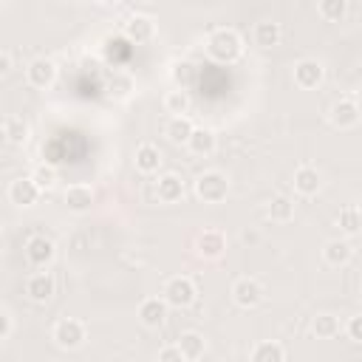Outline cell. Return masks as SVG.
Wrapping results in <instances>:
<instances>
[{
	"label": "cell",
	"mask_w": 362,
	"mask_h": 362,
	"mask_svg": "<svg viewBox=\"0 0 362 362\" xmlns=\"http://www.w3.org/2000/svg\"><path fill=\"white\" fill-rule=\"evenodd\" d=\"M147 3H153V0H147Z\"/></svg>",
	"instance_id": "obj_41"
},
{
	"label": "cell",
	"mask_w": 362,
	"mask_h": 362,
	"mask_svg": "<svg viewBox=\"0 0 362 362\" xmlns=\"http://www.w3.org/2000/svg\"><path fill=\"white\" fill-rule=\"evenodd\" d=\"M31 178H34L42 189H51V187L57 184V170H54V164H37L34 173H31Z\"/></svg>",
	"instance_id": "obj_33"
},
{
	"label": "cell",
	"mask_w": 362,
	"mask_h": 362,
	"mask_svg": "<svg viewBox=\"0 0 362 362\" xmlns=\"http://www.w3.org/2000/svg\"><path fill=\"white\" fill-rule=\"evenodd\" d=\"M189 105H192V99H189V90L187 88H175V90H170L164 96V107L173 116H187L189 113Z\"/></svg>",
	"instance_id": "obj_22"
},
{
	"label": "cell",
	"mask_w": 362,
	"mask_h": 362,
	"mask_svg": "<svg viewBox=\"0 0 362 362\" xmlns=\"http://www.w3.org/2000/svg\"><path fill=\"white\" fill-rule=\"evenodd\" d=\"M40 189H42V187H40L31 175L14 178L11 187H8V198H11V204H17V206H31V204H37Z\"/></svg>",
	"instance_id": "obj_7"
},
{
	"label": "cell",
	"mask_w": 362,
	"mask_h": 362,
	"mask_svg": "<svg viewBox=\"0 0 362 362\" xmlns=\"http://www.w3.org/2000/svg\"><path fill=\"white\" fill-rule=\"evenodd\" d=\"M158 167H161V150L156 147V144H139V150H136V170L139 173H158Z\"/></svg>",
	"instance_id": "obj_18"
},
{
	"label": "cell",
	"mask_w": 362,
	"mask_h": 362,
	"mask_svg": "<svg viewBox=\"0 0 362 362\" xmlns=\"http://www.w3.org/2000/svg\"><path fill=\"white\" fill-rule=\"evenodd\" d=\"M345 331H348V337H351L354 342H362V314H359V317H351L348 325H345Z\"/></svg>",
	"instance_id": "obj_35"
},
{
	"label": "cell",
	"mask_w": 362,
	"mask_h": 362,
	"mask_svg": "<svg viewBox=\"0 0 362 362\" xmlns=\"http://www.w3.org/2000/svg\"><path fill=\"white\" fill-rule=\"evenodd\" d=\"M11 328H14V320H11V314L3 308V311H0V339H8V337H11Z\"/></svg>",
	"instance_id": "obj_36"
},
{
	"label": "cell",
	"mask_w": 362,
	"mask_h": 362,
	"mask_svg": "<svg viewBox=\"0 0 362 362\" xmlns=\"http://www.w3.org/2000/svg\"><path fill=\"white\" fill-rule=\"evenodd\" d=\"M348 14V0H320V17L328 23H339Z\"/></svg>",
	"instance_id": "obj_31"
},
{
	"label": "cell",
	"mask_w": 362,
	"mask_h": 362,
	"mask_svg": "<svg viewBox=\"0 0 362 362\" xmlns=\"http://www.w3.org/2000/svg\"><path fill=\"white\" fill-rule=\"evenodd\" d=\"M266 215H269L272 221L286 223V221L294 218V201H291L288 195H274V198L269 201V206H266Z\"/></svg>",
	"instance_id": "obj_23"
},
{
	"label": "cell",
	"mask_w": 362,
	"mask_h": 362,
	"mask_svg": "<svg viewBox=\"0 0 362 362\" xmlns=\"http://www.w3.org/2000/svg\"><path fill=\"white\" fill-rule=\"evenodd\" d=\"M252 359L255 362H283L286 359V348L280 342H260L252 351Z\"/></svg>",
	"instance_id": "obj_29"
},
{
	"label": "cell",
	"mask_w": 362,
	"mask_h": 362,
	"mask_svg": "<svg viewBox=\"0 0 362 362\" xmlns=\"http://www.w3.org/2000/svg\"><path fill=\"white\" fill-rule=\"evenodd\" d=\"M93 204V189L88 184H74L65 189V206L71 212H88Z\"/></svg>",
	"instance_id": "obj_17"
},
{
	"label": "cell",
	"mask_w": 362,
	"mask_h": 362,
	"mask_svg": "<svg viewBox=\"0 0 362 362\" xmlns=\"http://www.w3.org/2000/svg\"><path fill=\"white\" fill-rule=\"evenodd\" d=\"M164 300H167L170 305H175V308L189 305V303L195 300V283H192L189 277H184V274L170 277V280L164 283Z\"/></svg>",
	"instance_id": "obj_3"
},
{
	"label": "cell",
	"mask_w": 362,
	"mask_h": 362,
	"mask_svg": "<svg viewBox=\"0 0 362 362\" xmlns=\"http://www.w3.org/2000/svg\"><path fill=\"white\" fill-rule=\"evenodd\" d=\"M25 79H28V85H34V88H51L54 79H57V65H54L51 59L40 57V59H34V62L25 68Z\"/></svg>",
	"instance_id": "obj_9"
},
{
	"label": "cell",
	"mask_w": 362,
	"mask_h": 362,
	"mask_svg": "<svg viewBox=\"0 0 362 362\" xmlns=\"http://www.w3.org/2000/svg\"><path fill=\"white\" fill-rule=\"evenodd\" d=\"M311 331L320 337V339H331L339 334V320L334 314H317L314 322H311Z\"/></svg>",
	"instance_id": "obj_28"
},
{
	"label": "cell",
	"mask_w": 362,
	"mask_h": 362,
	"mask_svg": "<svg viewBox=\"0 0 362 362\" xmlns=\"http://www.w3.org/2000/svg\"><path fill=\"white\" fill-rule=\"evenodd\" d=\"M156 192H158V198H161L164 204H175V201H181V198H184V181H181V175H175V173H164V175L158 178Z\"/></svg>",
	"instance_id": "obj_16"
},
{
	"label": "cell",
	"mask_w": 362,
	"mask_h": 362,
	"mask_svg": "<svg viewBox=\"0 0 362 362\" xmlns=\"http://www.w3.org/2000/svg\"><path fill=\"white\" fill-rule=\"evenodd\" d=\"M8 68H11V54H8V51H3V57H0V71H3V74H8Z\"/></svg>",
	"instance_id": "obj_37"
},
{
	"label": "cell",
	"mask_w": 362,
	"mask_h": 362,
	"mask_svg": "<svg viewBox=\"0 0 362 362\" xmlns=\"http://www.w3.org/2000/svg\"><path fill=\"white\" fill-rule=\"evenodd\" d=\"M96 3H102V6H116L119 0H96Z\"/></svg>",
	"instance_id": "obj_38"
},
{
	"label": "cell",
	"mask_w": 362,
	"mask_h": 362,
	"mask_svg": "<svg viewBox=\"0 0 362 362\" xmlns=\"http://www.w3.org/2000/svg\"><path fill=\"white\" fill-rule=\"evenodd\" d=\"M181 359H187L181 345H167V348L158 351V362H181Z\"/></svg>",
	"instance_id": "obj_34"
},
{
	"label": "cell",
	"mask_w": 362,
	"mask_h": 362,
	"mask_svg": "<svg viewBox=\"0 0 362 362\" xmlns=\"http://www.w3.org/2000/svg\"><path fill=\"white\" fill-rule=\"evenodd\" d=\"M232 300L240 308H255L263 300V286L255 277H238L235 286H232Z\"/></svg>",
	"instance_id": "obj_5"
},
{
	"label": "cell",
	"mask_w": 362,
	"mask_h": 362,
	"mask_svg": "<svg viewBox=\"0 0 362 362\" xmlns=\"http://www.w3.org/2000/svg\"><path fill=\"white\" fill-rule=\"evenodd\" d=\"M322 255H325V260L331 263V266H345L348 260H351V243L348 240H328L325 243V249H322Z\"/></svg>",
	"instance_id": "obj_25"
},
{
	"label": "cell",
	"mask_w": 362,
	"mask_h": 362,
	"mask_svg": "<svg viewBox=\"0 0 362 362\" xmlns=\"http://www.w3.org/2000/svg\"><path fill=\"white\" fill-rule=\"evenodd\" d=\"M124 37L130 40V42H150L153 37H156V23H153V17H147V14H133L127 23H124Z\"/></svg>",
	"instance_id": "obj_8"
},
{
	"label": "cell",
	"mask_w": 362,
	"mask_h": 362,
	"mask_svg": "<svg viewBox=\"0 0 362 362\" xmlns=\"http://www.w3.org/2000/svg\"><path fill=\"white\" fill-rule=\"evenodd\" d=\"M54 291H57V283H54V277L45 274V272H37V274H31V277L25 280V294H28L34 303H48V300L54 297Z\"/></svg>",
	"instance_id": "obj_11"
},
{
	"label": "cell",
	"mask_w": 362,
	"mask_h": 362,
	"mask_svg": "<svg viewBox=\"0 0 362 362\" xmlns=\"http://www.w3.org/2000/svg\"><path fill=\"white\" fill-rule=\"evenodd\" d=\"M229 192V178L221 173V170H206L195 178V195L206 204H218L223 201Z\"/></svg>",
	"instance_id": "obj_2"
},
{
	"label": "cell",
	"mask_w": 362,
	"mask_h": 362,
	"mask_svg": "<svg viewBox=\"0 0 362 362\" xmlns=\"http://www.w3.org/2000/svg\"><path fill=\"white\" fill-rule=\"evenodd\" d=\"M320 187H322V175H320L317 167L303 164V167L294 170V189H297L300 195H317Z\"/></svg>",
	"instance_id": "obj_12"
},
{
	"label": "cell",
	"mask_w": 362,
	"mask_h": 362,
	"mask_svg": "<svg viewBox=\"0 0 362 362\" xmlns=\"http://www.w3.org/2000/svg\"><path fill=\"white\" fill-rule=\"evenodd\" d=\"M255 45H260V48H272V45H277L280 42V37H283V31H280V25L277 23H272V20H263V23H257L255 25Z\"/></svg>",
	"instance_id": "obj_21"
},
{
	"label": "cell",
	"mask_w": 362,
	"mask_h": 362,
	"mask_svg": "<svg viewBox=\"0 0 362 362\" xmlns=\"http://www.w3.org/2000/svg\"><path fill=\"white\" fill-rule=\"evenodd\" d=\"M215 133L212 130H206V127H195L192 130V136H189V141H187V147H189V153H195V156H212L215 153Z\"/></svg>",
	"instance_id": "obj_19"
},
{
	"label": "cell",
	"mask_w": 362,
	"mask_h": 362,
	"mask_svg": "<svg viewBox=\"0 0 362 362\" xmlns=\"http://www.w3.org/2000/svg\"><path fill=\"white\" fill-rule=\"evenodd\" d=\"M195 76H198V68H195L192 62L181 59V62L173 65V82H175L178 88H189V85L195 82Z\"/></svg>",
	"instance_id": "obj_32"
},
{
	"label": "cell",
	"mask_w": 362,
	"mask_h": 362,
	"mask_svg": "<svg viewBox=\"0 0 362 362\" xmlns=\"http://www.w3.org/2000/svg\"><path fill=\"white\" fill-rule=\"evenodd\" d=\"M359 116H362V107H359L354 99H339V102H334V105H331V110H328L331 124H334V127H339V130L354 127V124L359 122Z\"/></svg>",
	"instance_id": "obj_6"
},
{
	"label": "cell",
	"mask_w": 362,
	"mask_h": 362,
	"mask_svg": "<svg viewBox=\"0 0 362 362\" xmlns=\"http://www.w3.org/2000/svg\"><path fill=\"white\" fill-rule=\"evenodd\" d=\"M167 300L164 297H147L141 305H139V317L147 328H158L164 320H167Z\"/></svg>",
	"instance_id": "obj_13"
},
{
	"label": "cell",
	"mask_w": 362,
	"mask_h": 362,
	"mask_svg": "<svg viewBox=\"0 0 362 362\" xmlns=\"http://www.w3.org/2000/svg\"><path fill=\"white\" fill-rule=\"evenodd\" d=\"M54 339L59 348H79L85 342V325L74 317H65L54 325Z\"/></svg>",
	"instance_id": "obj_4"
},
{
	"label": "cell",
	"mask_w": 362,
	"mask_h": 362,
	"mask_svg": "<svg viewBox=\"0 0 362 362\" xmlns=\"http://www.w3.org/2000/svg\"><path fill=\"white\" fill-rule=\"evenodd\" d=\"M337 226H339L342 232H348V235H356V232L362 229V215H359V209H356V206H345V209H339V215H337Z\"/></svg>",
	"instance_id": "obj_30"
},
{
	"label": "cell",
	"mask_w": 362,
	"mask_h": 362,
	"mask_svg": "<svg viewBox=\"0 0 362 362\" xmlns=\"http://www.w3.org/2000/svg\"><path fill=\"white\" fill-rule=\"evenodd\" d=\"M25 257H28L31 266H45V263L54 260V243L45 235H34L25 243Z\"/></svg>",
	"instance_id": "obj_15"
},
{
	"label": "cell",
	"mask_w": 362,
	"mask_h": 362,
	"mask_svg": "<svg viewBox=\"0 0 362 362\" xmlns=\"http://www.w3.org/2000/svg\"><path fill=\"white\" fill-rule=\"evenodd\" d=\"M322 76H325V68H322L320 59H300L294 65V82L300 88H305V90L308 88H317L322 82Z\"/></svg>",
	"instance_id": "obj_10"
},
{
	"label": "cell",
	"mask_w": 362,
	"mask_h": 362,
	"mask_svg": "<svg viewBox=\"0 0 362 362\" xmlns=\"http://www.w3.org/2000/svg\"><path fill=\"white\" fill-rule=\"evenodd\" d=\"M198 255L201 257H221L223 249H226V235L221 229H204L198 235Z\"/></svg>",
	"instance_id": "obj_14"
},
{
	"label": "cell",
	"mask_w": 362,
	"mask_h": 362,
	"mask_svg": "<svg viewBox=\"0 0 362 362\" xmlns=\"http://www.w3.org/2000/svg\"><path fill=\"white\" fill-rule=\"evenodd\" d=\"M206 54L215 62H235L243 54V40L235 28H215L206 37Z\"/></svg>",
	"instance_id": "obj_1"
},
{
	"label": "cell",
	"mask_w": 362,
	"mask_h": 362,
	"mask_svg": "<svg viewBox=\"0 0 362 362\" xmlns=\"http://www.w3.org/2000/svg\"><path fill=\"white\" fill-rule=\"evenodd\" d=\"M192 122L187 119V116H173L170 122H167V127H164V133H167V139L173 141V144H187L189 141V136H192Z\"/></svg>",
	"instance_id": "obj_20"
},
{
	"label": "cell",
	"mask_w": 362,
	"mask_h": 362,
	"mask_svg": "<svg viewBox=\"0 0 362 362\" xmlns=\"http://www.w3.org/2000/svg\"><path fill=\"white\" fill-rule=\"evenodd\" d=\"M178 345H181V351H184L187 359H201L204 351H206V339L198 331H184L181 339H178Z\"/></svg>",
	"instance_id": "obj_24"
},
{
	"label": "cell",
	"mask_w": 362,
	"mask_h": 362,
	"mask_svg": "<svg viewBox=\"0 0 362 362\" xmlns=\"http://www.w3.org/2000/svg\"><path fill=\"white\" fill-rule=\"evenodd\" d=\"M3 136L8 144H23L28 139V124L20 119V116H6L3 122Z\"/></svg>",
	"instance_id": "obj_26"
},
{
	"label": "cell",
	"mask_w": 362,
	"mask_h": 362,
	"mask_svg": "<svg viewBox=\"0 0 362 362\" xmlns=\"http://www.w3.org/2000/svg\"><path fill=\"white\" fill-rule=\"evenodd\" d=\"M356 209H359V215H362V201H359V206H356Z\"/></svg>",
	"instance_id": "obj_39"
},
{
	"label": "cell",
	"mask_w": 362,
	"mask_h": 362,
	"mask_svg": "<svg viewBox=\"0 0 362 362\" xmlns=\"http://www.w3.org/2000/svg\"><path fill=\"white\" fill-rule=\"evenodd\" d=\"M133 88H136V82H133V76L124 74V71H116V74L110 76V82H107V93L116 96V99H127V96L133 93Z\"/></svg>",
	"instance_id": "obj_27"
},
{
	"label": "cell",
	"mask_w": 362,
	"mask_h": 362,
	"mask_svg": "<svg viewBox=\"0 0 362 362\" xmlns=\"http://www.w3.org/2000/svg\"><path fill=\"white\" fill-rule=\"evenodd\" d=\"M359 102H362V90H359Z\"/></svg>",
	"instance_id": "obj_40"
}]
</instances>
